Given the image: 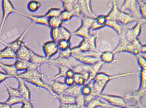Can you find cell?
<instances>
[{
    "mask_svg": "<svg viewBox=\"0 0 146 108\" xmlns=\"http://www.w3.org/2000/svg\"><path fill=\"white\" fill-rule=\"evenodd\" d=\"M135 74V72L134 71L123 72L113 75L109 74L106 72H100L92 80L94 94L98 97L99 95L103 93L107 86L111 81L132 76Z\"/></svg>",
    "mask_w": 146,
    "mask_h": 108,
    "instance_id": "6da1fadb",
    "label": "cell"
},
{
    "mask_svg": "<svg viewBox=\"0 0 146 108\" xmlns=\"http://www.w3.org/2000/svg\"><path fill=\"white\" fill-rule=\"evenodd\" d=\"M19 77L32 85L39 88H42L49 92L54 99H56L57 96L52 92L48 83L44 80L45 74L40 69L28 70L19 74Z\"/></svg>",
    "mask_w": 146,
    "mask_h": 108,
    "instance_id": "7a4b0ae2",
    "label": "cell"
},
{
    "mask_svg": "<svg viewBox=\"0 0 146 108\" xmlns=\"http://www.w3.org/2000/svg\"><path fill=\"white\" fill-rule=\"evenodd\" d=\"M124 33L119 36V40L118 43L113 51L115 53L127 52L136 56L141 54L139 48L125 39Z\"/></svg>",
    "mask_w": 146,
    "mask_h": 108,
    "instance_id": "3957f363",
    "label": "cell"
},
{
    "mask_svg": "<svg viewBox=\"0 0 146 108\" xmlns=\"http://www.w3.org/2000/svg\"><path fill=\"white\" fill-rule=\"evenodd\" d=\"M82 24L77 29L73 34L76 36L86 39L90 35L91 27L95 19L87 16H82Z\"/></svg>",
    "mask_w": 146,
    "mask_h": 108,
    "instance_id": "277c9868",
    "label": "cell"
},
{
    "mask_svg": "<svg viewBox=\"0 0 146 108\" xmlns=\"http://www.w3.org/2000/svg\"><path fill=\"white\" fill-rule=\"evenodd\" d=\"M98 97L110 105L127 107L129 104L125 97L121 95L103 93Z\"/></svg>",
    "mask_w": 146,
    "mask_h": 108,
    "instance_id": "5b68a950",
    "label": "cell"
},
{
    "mask_svg": "<svg viewBox=\"0 0 146 108\" xmlns=\"http://www.w3.org/2000/svg\"><path fill=\"white\" fill-rule=\"evenodd\" d=\"M2 17L0 23V34L4 30L7 18L10 15L16 13L17 9L15 8L11 1L9 0H3L2 1Z\"/></svg>",
    "mask_w": 146,
    "mask_h": 108,
    "instance_id": "8992f818",
    "label": "cell"
},
{
    "mask_svg": "<svg viewBox=\"0 0 146 108\" xmlns=\"http://www.w3.org/2000/svg\"><path fill=\"white\" fill-rule=\"evenodd\" d=\"M146 23V19H143L137 22V23L130 28L124 31V36L126 40L132 42L136 39L139 38L142 30V25Z\"/></svg>",
    "mask_w": 146,
    "mask_h": 108,
    "instance_id": "52a82bcc",
    "label": "cell"
},
{
    "mask_svg": "<svg viewBox=\"0 0 146 108\" xmlns=\"http://www.w3.org/2000/svg\"><path fill=\"white\" fill-rule=\"evenodd\" d=\"M120 10L125 12L128 11L129 14L139 21L143 19L139 12L137 1L125 0L121 5Z\"/></svg>",
    "mask_w": 146,
    "mask_h": 108,
    "instance_id": "ba28073f",
    "label": "cell"
},
{
    "mask_svg": "<svg viewBox=\"0 0 146 108\" xmlns=\"http://www.w3.org/2000/svg\"><path fill=\"white\" fill-rule=\"evenodd\" d=\"M35 24L31 22L25 29L22 34L14 41L10 43H7L4 41H1V42L5 46H7L12 49L14 51L16 52L19 48H20L22 45L25 43L24 41L25 39L31 29L34 27Z\"/></svg>",
    "mask_w": 146,
    "mask_h": 108,
    "instance_id": "9c48e42d",
    "label": "cell"
},
{
    "mask_svg": "<svg viewBox=\"0 0 146 108\" xmlns=\"http://www.w3.org/2000/svg\"><path fill=\"white\" fill-rule=\"evenodd\" d=\"M79 62L71 56L69 58L58 57L54 59H49L48 63L51 66L55 67L57 65H62L67 67L68 68L72 69L79 63Z\"/></svg>",
    "mask_w": 146,
    "mask_h": 108,
    "instance_id": "30bf717a",
    "label": "cell"
},
{
    "mask_svg": "<svg viewBox=\"0 0 146 108\" xmlns=\"http://www.w3.org/2000/svg\"><path fill=\"white\" fill-rule=\"evenodd\" d=\"M16 13L29 18L31 21V22L33 23L34 24L44 25L48 27V18L46 17L44 15H34L32 13H27L19 9H17Z\"/></svg>",
    "mask_w": 146,
    "mask_h": 108,
    "instance_id": "8fae6325",
    "label": "cell"
},
{
    "mask_svg": "<svg viewBox=\"0 0 146 108\" xmlns=\"http://www.w3.org/2000/svg\"><path fill=\"white\" fill-rule=\"evenodd\" d=\"M46 81L52 92L57 97L65 93L67 86L64 82L57 80L51 79L48 77H47Z\"/></svg>",
    "mask_w": 146,
    "mask_h": 108,
    "instance_id": "7c38bea8",
    "label": "cell"
},
{
    "mask_svg": "<svg viewBox=\"0 0 146 108\" xmlns=\"http://www.w3.org/2000/svg\"><path fill=\"white\" fill-rule=\"evenodd\" d=\"M42 49L44 56L48 59H51L59 52L58 43L52 40L45 42L42 45Z\"/></svg>",
    "mask_w": 146,
    "mask_h": 108,
    "instance_id": "4fadbf2b",
    "label": "cell"
},
{
    "mask_svg": "<svg viewBox=\"0 0 146 108\" xmlns=\"http://www.w3.org/2000/svg\"><path fill=\"white\" fill-rule=\"evenodd\" d=\"M18 82V87L17 88L21 97L26 101H31V92L25 81L18 77L17 78Z\"/></svg>",
    "mask_w": 146,
    "mask_h": 108,
    "instance_id": "5bb4252c",
    "label": "cell"
},
{
    "mask_svg": "<svg viewBox=\"0 0 146 108\" xmlns=\"http://www.w3.org/2000/svg\"><path fill=\"white\" fill-rule=\"evenodd\" d=\"M14 65L18 72L20 71H25L28 70L40 69L41 66L31 63L26 60L16 59L14 63Z\"/></svg>",
    "mask_w": 146,
    "mask_h": 108,
    "instance_id": "9a60e30c",
    "label": "cell"
},
{
    "mask_svg": "<svg viewBox=\"0 0 146 108\" xmlns=\"http://www.w3.org/2000/svg\"><path fill=\"white\" fill-rule=\"evenodd\" d=\"M116 21L122 25H128L133 22L139 21L132 16L129 13L123 11L120 9L117 16Z\"/></svg>",
    "mask_w": 146,
    "mask_h": 108,
    "instance_id": "2e32d148",
    "label": "cell"
},
{
    "mask_svg": "<svg viewBox=\"0 0 146 108\" xmlns=\"http://www.w3.org/2000/svg\"><path fill=\"white\" fill-rule=\"evenodd\" d=\"M32 50L26 43H25L15 52L17 59L29 61Z\"/></svg>",
    "mask_w": 146,
    "mask_h": 108,
    "instance_id": "e0dca14e",
    "label": "cell"
},
{
    "mask_svg": "<svg viewBox=\"0 0 146 108\" xmlns=\"http://www.w3.org/2000/svg\"><path fill=\"white\" fill-rule=\"evenodd\" d=\"M72 56L79 63L87 65H93L100 60L99 58L93 56H78L76 55H72Z\"/></svg>",
    "mask_w": 146,
    "mask_h": 108,
    "instance_id": "ac0fdd59",
    "label": "cell"
},
{
    "mask_svg": "<svg viewBox=\"0 0 146 108\" xmlns=\"http://www.w3.org/2000/svg\"><path fill=\"white\" fill-rule=\"evenodd\" d=\"M0 68L11 78L17 79L18 77L19 74L14 64L12 65L6 64L0 61Z\"/></svg>",
    "mask_w": 146,
    "mask_h": 108,
    "instance_id": "d6986e66",
    "label": "cell"
},
{
    "mask_svg": "<svg viewBox=\"0 0 146 108\" xmlns=\"http://www.w3.org/2000/svg\"><path fill=\"white\" fill-rule=\"evenodd\" d=\"M48 60L45 56L39 55L32 50L29 60L31 63L41 66L44 64L48 63Z\"/></svg>",
    "mask_w": 146,
    "mask_h": 108,
    "instance_id": "ffe728a7",
    "label": "cell"
},
{
    "mask_svg": "<svg viewBox=\"0 0 146 108\" xmlns=\"http://www.w3.org/2000/svg\"><path fill=\"white\" fill-rule=\"evenodd\" d=\"M108 104L99 97H96L85 105L86 108H108Z\"/></svg>",
    "mask_w": 146,
    "mask_h": 108,
    "instance_id": "44dd1931",
    "label": "cell"
},
{
    "mask_svg": "<svg viewBox=\"0 0 146 108\" xmlns=\"http://www.w3.org/2000/svg\"><path fill=\"white\" fill-rule=\"evenodd\" d=\"M5 59H17L15 51L7 46L0 51V60Z\"/></svg>",
    "mask_w": 146,
    "mask_h": 108,
    "instance_id": "7402d4cb",
    "label": "cell"
},
{
    "mask_svg": "<svg viewBox=\"0 0 146 108\" xmlns=\"http://www.w3.org/2000/svg\"><path fill=\"white\" fill-rule=\"evenodd\" d=\"M115 53L113 51H106L100 53L99 59L104 64L113 63L115 59Z\"/></svg>",
    "mask_w": 146,
    "mask_h": 108,
    "instance_id": "603a6c76",
    "label": "cell"
},
{
    "mask_svg": "<svg viewBox=\"0 0 146 108\" xmlns=\"http://www.w3.org/2000/svg\"><path fill=\"white\" fill-rule=\"evenodd\" d=\"M111 11L108 13L107 15H106V18L107 20L116 21L117 16L120 9L119 8L117 1H112L111 2Z\"/></svg>",
    "mask_w": 146,
    "mask_h": 108,
    "instance_id": "cb8c5ba5",
    "label": "cell"
},
{
    "mask_svg": "<svg viewBox=\"0 0 146 108\" xmlns=\"http://www.w3.org/2000/svg\"><path fill=\"white\" fill-rule=\"evenodd\" d=\"M106 27H108L112 29L117 33L119 36H121L124 32L123 25L117 21L107 20Z\"/></svg>",
    "mask_w": 146,
    "mask_h": 108,
    "instance_id": "d4e9b609",
    "label": "cell"
},
{
    "mask_svg": "<svg viewBox=\"0 0 146 108\" xmlns=\"http://www.w3.org/2000/svg\"><path fill=\"white\" fill-rule=\"evenodd\" d=\"M60 40H64L70 41L72 37V33L66 26L62 25L59 28Z\"/></svg>",
    "mask_w": 146,
    "mask_h": 108,
    "instance_id": "484cf974",
    "label": "cell"
},
{
    "mask_svg": "<svg viewBox=\"0 0 146 108\" xmlns=\"http://www.w3.org/2000/svg\"><path fill=\"white\" fill-rule=\"evenodd\" d=\"M56 99L59 100L60 104H75V97L68 94H64L57 96Z\"/></svg>",
    "mask_w": 146,
    "mask_h": 108,
    "instance_id": "4316f807",
    "label": "cell"
},
{
    "mask_svg": "<svg viewBox=\"0 0 146 108\" xmlns=\"http://www.w3.org/2000/svg\"><path fill=\"white\" fill-rule=\"evenodd\" d=\"M63 21L60 19V17H58L51 18H48V27L51 29L57 28H60L63 25Z\"/></svg>",
    "mask_w": 146,
    "mask_h": 108,
    "instance_id": "83f0119b",
    "label": "cell"
},
{
    "mask_svg": "<svg viewBox=\"0 0 146 108\" xmlns=\"http://www.w3.org/2000/svg\"><path fill=\"white\" fill-rule=\"evenodd\" d=\"M82 87L76 84L71 86L67 87L64 94L75 97L76 96L81 94Z\"/></svg>",
    "mask_w": 146,
    "mask_h": 108,
    "instance_id": "f1b7e54d",
    "label": "cell"
},
{
    "mask_svg": "<svg viewBox=\"0 0 146 108\" xmlns=\"http://www.w3.org/2000/svg\"><path fill=\"white\" fill-rule=\"evenodd\" d=\"M78 1L63 0L61 1L64 10L73 12Z\"/></svg>",
    "mask_w": 146,
    "mask_h": 108,
    "instance_id": "f546056e",
    "label": "cell"
},
{
    "mask_svg": "<svg viewBox=\"0 0 146 108\" xmlns=\"http://www.w3.org/2000/svg\"><path fill=\"white\" fill-rule=\"evenodd\" d=\"M41 7V3L38 1H31L27 4L28 10L31 13H35L38 11Z\"/></svg>",
    "mask_w": 146,
    "mask_h": 108,
    "instance_id": "4dcf8cb0",
    "label": "cell"
},
{
    "mask_svg": "<svg viewBox=\"0 0 146 108\" xmlns=\"http://www.w3.org/2000/svg\"><path fill=\"white\" fill-rule=\"evenodd\" d=\"M61 8L58 7H52L49 9L44 14L48 18L53 17H58L60 16L62 11Z\"/></svg>",
    "mask_w": 146,
    "mask_h": 108,
    "instance_id": "1f68e13d",
    "label": "cell"
},
{
    "mask_svg": "<svg viewBox=\"0 0 146 108\" xmlns=\"http://www.w3.org/2000/svg\"><path fill=\"white\" fill-rule=\"evenodd\" d=\"M81 93L84 97L89 96L94 93L92 81L86 83L82 87Z\"/></svg>",
    "mask_w": 146,
    "mask_h": 108,
    "instance_id": "d6a6232c",
    "label": "cell"
},
{
    "mask_svg": "<svg viewBox=\"0 0 146 108\" xmlns=\"http://www.w3.org/2000/svg\"><path fill=\"white\" fill-rule=\"evenodd\" d=\"M25 101H26L20 96H9L5 102L12 106L18 104H23Z\"/></svg>",
    "mask_w": 146,
    "mask_h": 108,
    "instance_id": "836d02e7",
    "label": "cell"
},
{
    "mask_svg": "<svg viewBox=\"0 0 146 108\" xmlns=\"http://www.w3.org/2000/svg\"><path fill=\"white\" fill-rule=\"evenodd\" d=\"M104 65V64L100 60L93 65H91V75L92 80H93L96 75L100 72V70Z\"/></svg>",
    "mask_w": 146,
    "mask_h": 108,
    "instance_id": "e575fe53",
    "label": "cell"
},
{
    "mask_svg": "<svg viewBox=\"0 0 146 108\" xmlns=\"http://www.w3.org/2000/svg\"><path fill=\"white\" fill-rule=\"evenodd\" d=\"M55 67H57L58 68L59 72L56 75L53 76V79L57 80L59 78H62V77L64 78H65L66 76V71L70 68L60 65H57Z\"/></svg>",
    "mask_w": 146,
    "mask_h": 108,
    "instance_id": "d590c367",
    "label": "cell"
},
{
    "mask_svg": "<svg viewBox=\"0 0 146 108\" xmlns=\"http://www.w3.org/2000/svg\"><path fill=\"white\" fill-rule=\"evenodd\" d=\"M57 43L59 51H65L71 47L70 41L64 40H61L58 41Z\"/></svg>",
    "mask_w": 146,
    "mask_h": 108,
    "instance_id": "8d00e7d4",
    "label": "cell"
},
{
    "mask_svg": "<svg viewBox=\"0 0 146 108\" xmlns=\"http://www.w3.org/2000/svg\"><path fill=\"white\" fill-rule=\"evenodd\" d=\"M138 9L142 19H146V2L145 1H137Z\"/></svg>",
    "mask_w": 146,
    "mask_h": 108,
    "instance_id": "74e56055",
    "label": "cell"
},
{
    "mask_svg": "<svg viewBox=\"0 0 146 108\" xmlns=\"http://www.w3.org/2000/svg\"><path fill=\"white\" fill-rule=\"evenodd\" d=\"M74 17V15L73 13L64 10H62V12L60 16V18L63 22L70 21Z\"/></svg>",
    "mask_w": 146,
    "mask_h": 108,
    "instance_id": "f35d334b",
    "label": "cell"
},
{
    "mask_svg": "<svg viewBox=\"0 0 146 108\" xmlns=\"http://www.w3.org/2000/svg\"><path fill=\"white\" fill-rule=\"evenodd\" d=\"M75 84L80 86H82L86 84V81L82 75L79 73H75L73 76Z\"/></svg>",
    "mask_w": 146,
    "mask_h": 108,
    "instance_id": "ab89813d",
    "label": "cell"
},
{
    "mask_svg": "<svg viewBox=\"0 0 146 108\" xmlns=\"http://www.w3.org/2000/svg\"><path fill=\"white\" fill-rule=\"evenodd\" d=\"M5 86L7 89L9 96H20V93L17 88H14L9 86L6 82H4Z\"/></svg>",
    "mask_w": 146,
    "mask_h": 108,
    "instance_id": "60d3db41",
    "label": "cell"
},
{
    "mask_svg": "<svg viewBox=\"0 0 146 108\" xmlns=\"http://www.w3.org/2000/svg\"><path fill=\"white\" fill-rule=\"evenodd\" d=\"M137 59L140 69L146 70V59L145 56L143 54H139L137 56Z\"/></svg>",
    "mask_w": 146,
    "mask_h": 108,
    "instance_id": "b9f144b4",
    "label": "cell"
},
{
    "mask_svg": "<svg viewBox=\"0 0 146 108\" xmlns=\"http://www.w3.org/2000/svg\"><path fill=\"white\" fill-rule=\"evenodd\" d=\"M75 104L78 108L85 105V97L82 94H80L75 97Z\"/></svg>",
    "mask_w": 146,
    "mask_h": 108,
    "instance_id": "7bdbcfd3",
    "label": "cell"
},
{
    "mask_svg": "<svg viewBox=\"0 0 146 108\" xmlns=\"http://www.w3.org/2000/svg\"><path fill=\"white\" fill-rule=\"evenodd\" d=\"M95 21L99 25L105 27H106V24L107 20L106 18V15H100L97 16L95 19Z\"/></svg>",
    "mask_w": 146,
    "mask_h": 108,
    "instance_id": "ee69618b",
    "label": "cell"
},
{
    "mask_svg": "<svg viewBox=\"0 0 146 108\" xmlns=\"http://www.w3.org/2000/svg\"><path fill=\"white\" fill-rule=\"evenodd\" d=\"M59 57H61L69 58L72 56V51L71 48L68 50L64 51H59Z\"/></svg>",
    "mask_w": 146,
    "mask_h": 108,
    "instance_id": "f6af8a7d",
    "label": "cell"
},
{
    "mask_svg": "<svg viewBox=\"0 0 146 108\" xmlns=\"http://www.w3.org/2000/svg\"><path fill=\"white\" fill-rule=\"evenodd\" d=\"M64 82L67 87L71 86L75 84L73 77H66Z\"/></svg>",
    "mask_w": 146,
    "mask_h": 108,
    "instance_id": "bcb514c9",
    "label": "cell"
},
{
    "mask_svg": "<svg viewBox=\"0 0 146 108\" xmlns=\"http://www.w3.org/2000/svg\"><path fill=\"white\" fill-rule=\"evenodd\" d=\"M11 78L10 76L5 73V72L0 71V84L5 82V80L9 78Z\"/></svg>",
    "mask_w": 146,
    "mask_h": 108,
    "instance_id": "7dc6e473",
    "label": "cell"
},
{
    "mask_svg": "<svg viewBox=\"0 0 146 108\" xmlns=\"http://www.w3.org/2000/svg\"><path fill=\"white\" fill-rule=\"evenodd\" d=\"M20 108H35L33 103L30 101H25L22 104V106Z\"/></svg>",
    "mask_w": 146,
    "mask_h": 108,
    "instance_id": "c3c4849f",
    "label": "cell"
},
{
    "mask_svg": "<svg viewBox=\"0 0 146 108\" xmlns=\"http://www.w3.org/2000/svg\"><path fill=\"white\" fill-rule=\"evenodd\" d=\"M58 108H78L75 104H60Z\"/></svg>",
    "mask_w": 146,
    "mask_h": 108,
    "instance_id": "681fc988",
    "label": "cell"
},
{
    "mask_svg": "<svg viewBox=\"0 0 146 108\" xmlns=\"http://www.w3.org/2000/svg\"><path fill=\"white\" fill-rule=\"evenodd\" d=\"M75 72L72 69H69L66 71V77H73L75 75Z\"/></svg>",
    "mask_w": 146,
    "mask_h": 108,
    "instance_id": "f907efd6",
    "label": "cell"
},
{
    "mask_svg": "<svg viewBox=\"0 0 146 108\" xmlns=\"http://www.w3.org/2000/svg\"><path fill=\"white\" fill-rule=\"evenodd\" d=\"M0 108H12V106L5 102H0Z\"/></svg>",
    "mask_w": 146,
    "mask_h": 108,
    "instance_id": "816d5d0a",
    "label": "cell"
},
{
    "mask_svg": "<svg viewBox=\"0 0 146 108\" xmlns=\"http://www.w3.org/2000/svg\"><path fill=\"white\" fill-rule=\"evenodd\" d=\"M127 108H143L141 106H138L137 105L134 104H129L127 106Z\"/></svg>",
    "mask_w": 146,
    "mask_h": 108,
    "instance_id": "f5cc1de1",
    "label": "cell"
},
{
    "mask_svg": "<svg viewBox=\"0 0 146 108\" xmlns=\"http://www.w3.org/2000/svg\"><path fill=\"white\" fill-rule=\"evenodd\" d=\"M108 108H127V107H123V106H113L108 105Z\"/></svg>",
    "mask_w": 146,
    "mask_h": 108,
    "instance_id": "db71d44e",
    "label": "cell"
},
{
    "mask_svg": "<svg viewBox=\"0 0 146 108\" xmlns=\"http://www.w3.org/2000/svg\"><path fill=\"white\" fill-rule=\"evenodd\" d=\"M86 108V107H85V105H84V106H83V107H81V108Z\"/></svg>",
    "mask_w": 146,
    "mask_h": 108,
    "instance_id": "11a10c76",
    "label": "cell"
}]
</instances>
